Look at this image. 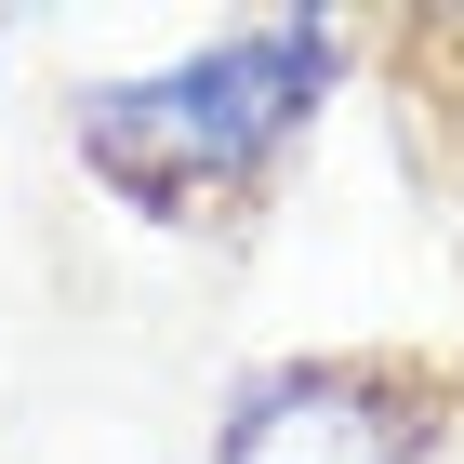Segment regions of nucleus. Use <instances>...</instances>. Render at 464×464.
Listing matches in <instances>:
<instances>
[{
  "instance_id": "nucleus-2",
  "label": "nucleus",
  "mask_w": 464,
  "mask_h": 464,
  "mask_svg": "<svg viewBox=\"0 0 464 464\" xmlns=\"http://www.w3.org/2000/svg\"><path fill=\"white\" fill-rule=\"evenodd\" d=\"M438 425V385L398 358H266L226 385L213 464H425Z\"/></svg>"
},
{
  "instance_id": "nucleus-1",
  "label": "nucleus",
  "mask_w": 464,
  "mask_h": 464,
  "mask_svg": "<svg viewBox=\"0 0 464 464\" xmlns=\"http://www.w3.org/2000/svg\"><path fill=\"white\" fill-rule=\"evenodd\" d=\"M345 93V27L332 14H252V27L199 40L186 67L146 80H80L67 93V146L93 160L120 213L146 226H213L292 160V133Z\"/></svg>"
}]
</instances>
